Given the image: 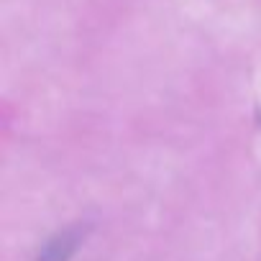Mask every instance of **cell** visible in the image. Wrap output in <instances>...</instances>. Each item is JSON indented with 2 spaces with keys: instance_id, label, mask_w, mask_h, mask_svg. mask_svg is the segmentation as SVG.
Instances as JSON below:
<instances>
[{
  "instance_id": "6da1fadb",
  "label": "cell",
  "mask_w": 261,
  "mask_h": 261,
  "mask_svg": "<svg viewBox=\"0 0 261 261\" xmlns=\"http://www.w3.org/2000/svg\"><path fill=\"white\" fill-rule=\"evenodd\" d=\"M82 238H85V230L80 225H72L67 230H59L57 236H51L44 243V248L39 251L36 261H69L77 253Z\"/></svg>"
}]
</instances>
